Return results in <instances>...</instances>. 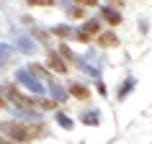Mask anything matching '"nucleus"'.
<instances>
[{"label": "nucleus", "instance_id": "f257e3e1", "mask_svg": "<svg viewBox=\"0 0 152 144\" xmlns=\"http://www.w3.org/2000/svg\"><path fill=\"white\" fill-rule=\"evenodd\" d=\"M0 129L13 142H34V139L47 134V124H23V121H3Z\"/></svg>", "mask_w": 152, "mask_h": 144}, {"label": "nucleus", "instance_id": "f03ea898", "mask_svg": "<svg viewBox=\"0 0 152 144\" xmlns=\"http://www.w3.org/2000/svg\"><path fill=\"white\" fill-rule=\"evenodd\" d=\"M5 95L13 100V105L23 108V111H36V108H41V103L36 100V98H31V95H26V93H21L16 85H5Z\"/></svg>", "mask_w": 152, "mask_h": 144}, {"label": "nucleus", "instance_id": "7ed1b4c3", "mask_svg": "<svg viewBox=\"0 0 152 144\" xmlns=\"http://www.w3.org/2000/svg\"><path fill=\"white\" fill-rule=\"evenodd\" d=\"M47 67H49V70H54V72H59V75H67V70H70V62H67L62 54L49 52V57H47Z\"/></svg>", "mask_w": 152, "mask_h": 144}, {"label": "nucleus", "instance_id": "20e7f679", "mask_svg": "<svg viewBox=\"0 0 152 144\" xmlns=\"http://www.w3.org/2000/svg\"><path fill=\"white\" fill-rule=\"evenodd\" d=\"M67 93H70L72 98H77V100H88V98H90V90L85 88V85H80V82H70Z\"/></svg>", "mask_w": 152, "mask_h": 144}, {"label": "nucleus", "instance_id": "39448f33", "mask_svg": "<svg viewBox=\"0 0 152 144\" xmlns=\"http://www.w3.org/2000/svg\"><path fill=\"white\" fill-rule=\"evenodd\" d=\"M101 16L108 21V26H119V23H121V16H119L113 8H103V10H101Z\"/></svg>", "mask_w": 152, "mask_h": 144}, {"label": "nucleus", "instance_id": "423d86ee", "mask_svg": "<svg viewBox=\"0 0 152 144\" xmlns=\"http://www.w3.org/2000/svg\"><path fill=\"white\" fill-rule=\"evenodd\" d=\"M28 70H31L34 75H39V77H44V80H47L49 85H52V88H57V82H54V77H52V75H49V72L44 70V67H39V64H31V67H28Z\"/></svg>", "mask_w": 152, "mask_h": 144}, {"label": "nucleus", "instance_id": "0eeeda50", "mask_svg": "<svg viewBox=\"0 0 152 144\" xmlns=\"http://www.w3.org/2000/svg\"><path fill=\"white\" fill-rule=\"evenodd\" d=\"M98 44L108 49V47H116V44H119V39H116L113 33H98Z\"/></svg>", "mask_w": 152, "mask_h": 144}, {"label": "nucleus", "instance_id": "6e6552de", "mask_svg": "<svg viewBox=\"0 0 152 144\" xmlns=\"http://www.w3.org/2000/svg\"><path fill=\"white\" fill-rule=\"evenodd\" d=\"M83 31H85V33L90 36V39H93V36H98V33H101V23H98V21H88Z\"/></svg>", "mask_w": 152, "mask_h": 144}, {"label": "nucleus", "instance_id": "1a4fd4ad", "mask_svg": "<svg viewBox=\"0 0 152 144\" xmlns=\"http://www.w3.org/2000/svg\"><path fill=\"white\" fill-rule=\"evenodd\" d=\"M132 88H134V80H132V77H129V80H126V82H124V88H121V90H119V98H126V95H129V93H132Z\"/></svg>", "mask_w": 152, "mask_h": 144}, {"label": "nucleus", "instance_id": "9d476101", "mask_svg": "<svg viewBox=\"0 0 152 144\" xmlns=\"http://www.w3.org/2000/svg\"><path fill=\"white\" fill-rule=\"evenodd\" d=\"M59 54H62V57H64V59H67L70 64H75V62H77V59H75V54H72V52H70L67 47H59Z\"/></svg>", "mask_w": 152, "mask_h": 144}, {"label": "nucleus", "instance_id": "9b49d317", "mask_svg": "<svg viewBox=\"0 0 152 144\" xmlns=\"http://www.w3.org/2000/svg\"><path fill=\"white\" fill-rule=\"evenodd\" d=\"M83 124H98V113H83Z\"/></svg>", "mask_w": 152, "mask_h": 144}, {"label": "nucleus", "instance_id": "f8f14e48", "mask_svg": "<svg viewBox=\"0 0 152 144\" xmlns=\"http://www.w3.org/2000/svg\"><path fill=\"white\" fill-rule=\"evenodd\" d=\"M57 105H59L57 100H41V108H44V111H54Z\"/></svg>", "mask_w": 152, "mask_h": 144}, {"label": "nucleus", "instance_id": "ddd939ff", "mask_svg": "<svg viewBox=\"0 0 152 144\" xmlns=\"http://www.w3.org/2000/svg\"><path fill=\"white\" fill-rule=\"evenodd\" d=\"M31 5H41V8H49V5H54V0H28Z\"/></svg>", "mask_w": 152, "mask_h": 144}, {"label": "nucleus", "instance_id": "4468645a", "mask_svg": "<svg viewBox=\"0 0 152 144\" xmlns=\"http://www.w3.org/2000/svg\"><path fill=\"white\" fill-rule=\"evenodd\" d=\"M72 3H80L83 8H96L98 5V0H72Z\"/></svg>", "mask_w": 152, "mask_h": 144}, {"label": "nucleus", "instance_id": "2eb2a0df", "mask_svg": "<svg viewBox=\"0 0 152 144\" xmlns=\"http://www.w3.org/2000/svg\"><path fill=\"white\" fill-rule=\"evenodd\" d=\"M57 119H59V124H62L64 129H72V121L67 119V116H64V113H59V116H57Z\"/></svg>", "mask_w": 152, "mask_h": 144}, {"label": "nucleus", "instance_id": "dca6fc26", "mask_svg": "<svg viewBox=\"0 0 152 144\" xmlns=\"http://www.w3.org/2000/svg\"><path fill=\"white\" fill-rule=\"evenodd\" d=\"M57 36H70V28H57Z\"/></svg>", "mask_w": 152, "mask_h": 144}, {"label": "nucleus", "instance_id": "f3484780", "mask_svg": "<svg viewBox=\"0 0 152 144\" xmlns=\"http://www.w3.org/2000/svg\"><path fill=\"white\" fill-rule=\"evenodd\" d=\"M0 144H10V142H8V139H5L3 134H0Z\"/></svg>", "mask_w": 152, "mask_h": 144}, {"label": "nucleus", "instance_id": "a211bd4d", "mask_svg": "<svg viewBox=\"0 0 152 144\" xmlns=\"http://www.w3.org/2000/svg\"><path fill=\"white\" fill-rule=\"evenodd\" d=\"M0 108H8V105H5V100H3V98H0Z\"/></svg>", "mask_w": 152, "mask_h": 144}]
</instances>
